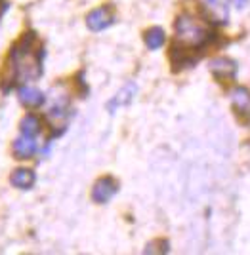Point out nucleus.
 I'll return each mask as SVG.
<instances>
[{
	"label": "nucleus",
	"mask_w": 250,
	"mask_h": 255,
	"mask_svg": "<svg viewBox=\"0 0 250 255\" xmlns=\"http://www.w3.org/2000/svg\"><path fill=\"white\" fill-rule=\"evenodd\" d=\"M10 80L11 82H31L36 80L42 73V65H40V52L34 46L33 34H29L27 38H23L10 53Z\"/></svg>",
	"instance_id": "1"
},
{
	"label": "nucleus",
	"mask_w": 250,
	"mask_h": 255,
	"mask_svg": "<svg viewBox=\"0 0 250 255\" xmlns=\"http://www.w3.org/2000/svg\"><path fill=\"white\" fill-rule=\"evenodd\" d=\"M210 32L208 27L201 19L193 15H180L176 21V40L184 48H201L208 40Z\"/></svg>",
	"instance_id": "2"
},
{
	"label": "nucleus",
	"mask_w": 250,
	"mask_h": 255,
	"mask_svg": "<svg viewBox=\"0 0 250 255\" xmlns=\"http://www.w3.org/2000/svg\"><path fill=\"white\" fill-rule=\"evenodd\" d=\"M119 191V183L113 179V177H103L94 185V191H92V198L94 202L105 204L109 202Z\"/></svg>",
	"instance_id": "3"
},
{
	"label": "nucleus",
	"mask_w": 250,
	"mask_h": 255,
	"mask_svg": "<svg viewBox=\"0 0 250 255\" xmlns=\"http://www.w3.org/2000/svg\"><path fill=\"white\" fill-rule=\"evenodd\" d=\"M207 13L218 23L228 21L229 15V0H199Z\"/></svg>",
	"instance_id": "4"
},
{
	"label": "nucleus",
	"mask_w": 250,
	"mask_h": 255,
	"mask_svg": "<svg viewBox=\"0 0 250 255\" xmlns=\"http://www.w3.org/2000/svg\"><path fill=\"white\" fill-rule=\"evenodd\" d=\"M111 23H113V13L109 8H98V10L90 11L86 17L88 29H92V31H103Z\"/></svg>",
	"instance_id": "5"
},
{
	"label": "nucleus",
	"mask_w": 250,
	"mask_h": 255,
	"mask_svg": "<svg viewBox=\"0 0 250 255\" xmlns=\"http://www.w3.org/2000/svg\"><path fill=\"white\" fill-rule=\"evenodd\" d=\"M210 71H212L218 78L226 80V78H233V76H235L237 65H235V61H231V59L218 57V59H212V61H210Z\"/></svg>",
	"instance_id": "6"
},
{
	"label": "nucleus",
	"mask_w": 250,
	"mask_h": 255,
	"mask_svg": "<svg viewBox=\"0 0 250 255\" xmlns=\"http://www.w3.org/2000/svg\"><path fill=\"white\" fill-rule=\"evenodd\" d=\"M36 150V141L31 135H23L13 141V154L15 158H31Z\"/></svg>",
	"instance_id": "7"
},
{
	"label": "nucleus",
	"mask_w": 250,
	"mask_h": 255,
	"mask_svg": "<svg viewBox=\"0 0 250 255\" xmlns=\"http://www.w3.org/2000/svg\"><path fill=\"white\" fill-rule=\"evenodd\" d=\"M134 94H136V86L134 84H128V86H124L122 90H120L117 96L113 97L111 101H109V113H115V109H119V107H124V105H128L132 101V97H134Z\"/></svg>",
	"instance_id": "8"
},
{
	"label": "nucleus",
	"mask_w": 250,
	"mask_h": 255,
	"mask_svg": "<svg viewBox=\"0 0 250 255\" xmlns=\"http://www.w3.org/2000/svg\"><path fill=\"white\" fill-rule=\"evenodd\" d=\"M231 99L241 115H250V92L247 88H235L231 92Z\"/></svg>",
	"instance_id": "9"
},
{
	"label": "nucleus",
	"mask_w": 250,
	"mask_h": 255,
	"mask_svg": "<svg viewBox=\"0 0 250 255\" xmlns=\"http://www.w3.org/2000/svg\"><path fill=\"white\" fill-rule=\"evenodd\" d=\"M11 185L15 189H31L34 185V173L33 170H15L11 173Z\"/></svg>",
	"instance_id": "10"
},
{
	"label": "nucleus",
	"mask_w": 250,
	"mask_h": 255,
	"mask_svg": "<svg viewBox=\"0 0 250 255\" xmlns=\"http://www.w3.org/2000/svg\"><path fill=\"white\" fill-rule=\"evenodd\" d=\"M19 99L23 105L27 107H40L44 103L42 92H38L36 88H21L19 90Z\"/></svg>",
	"instance_id": "11"
},
{
	"label": "nucleus",
	"mask_w": 250,
	"mask_h": 255,
	"mask_svg": "<svg viewBox=\"0 0 250 255\" xmlns=\"http://www.w3.org/2000/svg\"><path fill=\"white\" fill-rule=\"evenodd\" d=\"M69 117V107H67V101H59V103H55L50 111H48V118H50V122L55 124V126H61L63 122H65V118Z\"/></svg>",
	"instance_id": "12"
},
{
	"label": "nucleus",
	"mask_w": 250,
	"mask_h": 255,
	"mask_svg": "<svg viewBox=\"0 0 250 255\" xmlns=\"http://www.w3.org/2000/svg\"><path fill=\"white\" fill-rule=\"evenodd\" d=\"M145 44L149 50H159L164 44V31L159 29V27H153L145 32Z\"/></svg>",
	"instance_id": "13"
},
{
	"label": "nucleus",
	"mask_w": 250,
	"mask_h": 255,
	"mask_svg": "<svg viewBox=\"0 0 250 255\" xmlns=\"http://www.w3.org/2000/svg\"><path fill=\"white\" fill-rule=\"evenodd\" d=\"M40 131V120L36 117H25L21 120V133L23 135H31V137H34L36 133Z\"/></svg>",
	"instance_id": "14"
},
{
	"label": "nucleus",
	"mask_w": 250,
	"mask_h": 255,
	"mask_svg": "<svg viewBox=\"0 0 250 255\" xmlns=\"http://www.w3.org/2000/svg\"><path fill=\"white\" fill-rule=\"evenodd\" d=\"M4 11V4H2V0H0V13Z\"/></svg>",
	"instance_id": "15"
}]
</instances>
